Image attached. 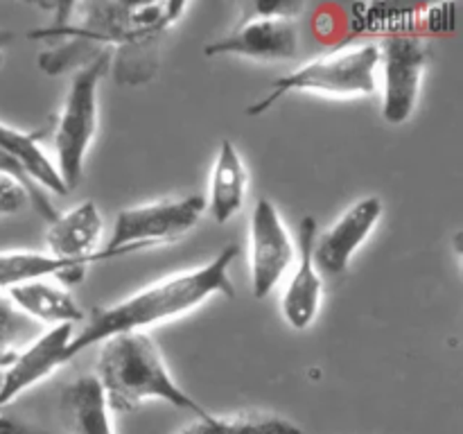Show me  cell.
Wrapping results in <instances>:
<instances>
[{"label": "cell", "instance_id": "obj_1", "mask_svg": "<svg viewBox=\"0 0 463 434\" xmlns=\"http://www.w3.org/2000/svg\"><path fill=\"white\" fill-rule=\"evenodd\" d=\"M52 23L32 30L43 41L39 68L50 77L77 72L102 54H111L113 81L140 86L158 75L165 34L176 25L185 3H57L41 5Z\"/></svg>", "mask_w": 463, "mask_h": 434}, {"label": "cell", "instance_id": "obj_2", "mask_svg": "<svg viewBox=\"0 0 463 434\" xmlns=\"http://www.w3.org/2000/svg\"><path fill=\"white\" fill-rule=\"evenodd\" d=\"M238 253V244H229L197 269L165 276L113 306L95 307L84 330L68 344V357L75 360L84 348L107 342L116 335L143 333L147 326L185 315L213 297H235L229 271Z\"/></svg>", "mask_w": 463, "mask_h": 434}, {"label": "cell", "instance_id": "obj_3", "mask_svg": "<svg viewBox=\"0 0 463 434\" xmlns=\"http://www.w3.org/2000/svg\"><path fill=\"white\" fill-rule=\"evenodd\" d=\"M98 378L111 411H134L145 401L193 411L197 419L208 411L179 387L167 371L161 348L147 333H122L102 342L98 355Z\"/></svg>", "mask_w": 463, "mask_h": 434}, {"label": "cell", "instance_id": "obj_4", "mask_svg": "<svg viewBox=\"0 0 463 434\" xmlns=\"http://www.w3.org/2000/svg\"><path fill=\"white\" fill-rule=\"evenodd\" d=\"M380 50L375 43L348 45L326 57L312 59L297 71L271 81L269 93L247 108L256 118L269 111L280 98L289 93H317L330 98H364L378 90Z\"/></svg>", "mask_w": 463, "mask_h": 434}, {"label": "cell", "instance_id": "obj_5", "mask_svg": "<svg viewBox=\"0 0 463 434\" xmlns=\"http://www.w3.org/2000/svg\"><path fill=\"white\" fill-rule=\"evenodd\" d=\"M111 68V54H102L72 72L68 98L54 127V167L63 185L75 190L84 176V161L99 125V81Z\"/></svg>", "mask_w": 463, "mask_h": 434}, {"label": "cell", "instance_id": "obj_6", "mask_svg": "<svg viewBox=\"0 0 463 434\" xmlns=\"http://www.w3.org/2000/svg\"><path fill=\"white\" fill-rule=\"evenodd\" d=\"M303 3H247L240 9L233 30L203 48L206 57L256 59V61H289L301 50Z\"/></svg>", "mask_w": 463, "mask_h": 434}, {"label": "cell", "instance_id": "obj_7", "mask_svg": "<svg viewBox=\"0 0 463 434\" xmlns=\"http://www.w3.org/2000/svg\"><path fill=\"white\" fill-rule=\"evenodd\" d=\"M203 211H206V199L199 194L122 208L113 220L111 238L104 251L111 258H118L158 244L179 242L199 224Z\"/></svg>", "mask_w": 463, "mask_h": 434}, {"label": "cell", "instance_id": "obj_8", "mask_svg": "<svg viewBox=\"0 0 463 434\" xmlns=\"http://www.w3.org/2000/svg\"><path fill=\"white\" fill-rule=\"evenodd\" d=\"M383 72V118L387 125H402L414 113L420 84L430 63L428 41L416 34H392L378 45Z\"/></svg>", "mask_w": 463, "mask_h": 434}, {"label": "cell", "instance_id": "obj_9", "mask_svg": "<svg viewBox=\"0 0 463 434\" xmlns=\"http://www.w3.org/2000/svg\"><path fill=\"white\" fill-rule=\"evenodd\" d=\"M251 253V292L256 298L269 297L294 262V242L274 202L260 197L253 203L249 222Z\"/></svg>", "mask_w": 463, "mask_h": 434}, {"label": "cell", "instance_id": "obj_10", "mask_svg": "<svg viewBox=\"0 0 463 434\" xmlns=\"http://www.w3.org/2000/svg\"><path fill=\"white\" fill-rule=\"evenodd\" d=\"M72 337H75V326H52L14 355L0 375V411L12 405L23 392L52 375L59 366L72 362L68 357V344Z\"/></svg>", "mask_w": 463, "mask_h": 434}, {"label": "cell", "instance_id": "obj_11", "mask_svg": "<svg viewBox=\"0 0 463 434\" xmlns=\"http://www.w3.org/2000/svg\"><path fill=\"white\" fill-rule=\"evenodd\" d=\"M383 199L364 197L353 203L328 231L315 240V265L321 276H342L351 265V258L364 240L373 233L383 217Z\"/></svg>", "mask_w": 463, "mask_h": 434}, {"label": "cell", "instance_id": "obj_12", "mask_svg": "<svg viewBox=\"0 0 463 434\" xmlns=\"http://www.w3.org/2000/svg\"><path fill=\"white\" fill-rule=\"evenodd\" d=\"M104 233V220L98 203L93 199L77 203L71 211L54 217L45 233L48 253L54 258L71 262H90L109 260V253L99 247Z\"/></svg>", "mask_w": 463, "mask_h": 434}, {"label": "cell", "instance_id": "obj_13", "mask_svg": "<svg viewBox=\"0 0 463 434\" xmlns=\"http://www.w3.org/2000/svg\"><path fill=\"white\" fill-rule=\"evenodd\" d=\"M319 235L317 220L306 215L298 226V258L297 269L289 278L283 294V316L294 330L310 328L321 306V292H324V276L315 265V240Z\"/></svg>", "mask_w": 463, "mask_h": 434}, {"label": "cell", "instance_id": "obj_14", "mask_svg": "<svg viewBox=\"0 0 463 434\" xmlns=\"http://www.w3.org/2000/svg\"><path fill=\"white\" fill-rule=\"evenodd\" d=\"M43 131H23L0 122V149L16 163L23 179L43 193L66 197L68 188L63 185L52 158L41 147Z\"/></svg>", "mask_w": 463, "mask_h": 434}, {"label": "cell", "instance_id": "obj_15", "mask_svg": "<svg viewBox=\"0 0 463 434\" xmlns=\"http://www.w3.org/2000/svg\"><path fill=\"white\" fill-rule=\"evenodd\" d=\"M249 188V170L240 156L238 147L224 138L217 149L215 165L211 172V188H208L206 208L217 224L233 220L244 206Z\"/></svg>", "mask_w": 463, "mask_h": 434}, {"label": "cell", "instance_id": "obj_16", "mask_svg": "<svg viewBox=\"0 0 463 434\" xmlns=\"http://www.w3.org/2000/svg\"><path fill=\"white\" fill-rule=\"evenodd\" d=\"M59 411L68 434H116L111 410L95 375H81L61 389Z\"/></svg>", "mask_w": 463, "mask_h": 434}, {"label": "cell", "instance_id": "obj_17", "mask_svg": "<svg viewBox=\"0 0 463 434\" xmlns=\"http://www.w3.org/2000/svg\"><path fill=\"white\" fill-rule=\"evenodd\" d=\"M5 294L23 315H27L39 326H75L84 321V310L75 301V297L54 280H32V283L9 288Z\"/></svg>", "mask_w": 463, "mask_h": 434}, {"label": "cell", "instance_id": "obj_18", "mask_svg": "<svg viewBox=\"0 0 463 434\" xmlns=\"http://www.w3.org/2000/svg\"><path fill=\"white\" fill-rule=\"evenodd\" d=\"M84 262H71L39 251L0 253V292L32 280H61L72 285L86 276Z\"/></svg>", "mask_w": 463, "mask_h": 434}, {"label": "cell", "instance_id": "obj_19", "mask_svg": "<svg viewBox=\"0 0 463 434\" xmlns=\"http://www.w3.org/2000/svg\"><path fill=\"white\" fill-rule=\"evenodd\" d=\"M43 333L36 321L23 315L5 292H0V357L14 353V346L18 344L34 342Z\"/></svg>", "mask_w": 463, "mask_h": 434}, {"label": "cell", "instance_id": "obj_20", "mask_svg": "<svg viewBox=\"0 0 463 434\" xmlns=\"http://www.w3.org/2000/svg\"><path fill=\"white\" fill-rule=\"evenodd\" d=\"M220 434H303V429L279 414L247 411L224 419Z\"/></svg>", "mask_w": 463, "mask_h": 434}, {"label": "cell", "instance_id": "obj_21", "mask_svg": "<svg viewBox=\"0 0 463 434\" xmlns=\"http://www.w3.org/2000/svg\"><path fill=\"white\" fill-rule=\"evenodd\" d=\"M0 172H3V175L14 176V179H16L18 184H21L23 188H25L27 193H30V206L34 208V211L39 212V215L43 217V220L52 222L54 217L59 215L57 208H54V206H52V202H50V194H48V193H43V190L34 188V185L27 184V181L23 179L21 170H18V167H16V163H14L12 158H9L7 154L3 152V149H0Z\"/></svg>", "mask_w": 463, "mask_h": 434}, {"label": "cell", "instance_id": "obj_22", "mask_svg": "<svg viewBox=\"0 0 463 434\" xmlns=\"http://www.w3.org/2000/svg\"><path fill=\"white\" fill-rule=\"evenodd\" d=\"M30 206V193L14 176L0 172V217L16 215Z\"/></svg>", "mask_w": 463, "mask_h": 434}, {"label": "cell", "instance_id": "obj_23", "mask_svg": "<svg viewBox=\"0 0 463 434\" xmlns=\"http://www.w3.org/2000/svg\"><path fill=\"white\" fill-rule=\"evenodd\" d=\"M222 425H224V419L208 414V416H202V419L193 420L190 425H185L179 434H220Z\"/></svg>", "mask_w": 463, "mask_h": 434}, {"label": "cell", "instance_id": "obj_24", "mask_svg": "<svg viewBox=\"0 0 463 434\" xmlns=\"http://www.w3.org/2000/svg\"><path fill=\"white\" fill-rule=\"evenodd\" d=\"M0 434H45V432L32 428V425L21 423V420L16 419H9V416H5L3 411H0Z\"/></svg>", "mask_w": 463, "mask_h": 434}, {"label": "cell", "instance_id": "obj_25", "mask_svg": "<svg viewBox=\"0 0 463 434\" xmlns=\"http://www.w3.org/2000/svg\"><path fill=\"white\" fill-rule=\"evenodd\" d=\"M12 43H14V32L0 30V52H3V50Z\"/></svg>", "mask_w": 463, "mask_h": 434}]
</instances>
